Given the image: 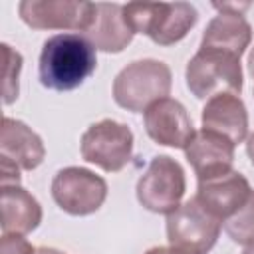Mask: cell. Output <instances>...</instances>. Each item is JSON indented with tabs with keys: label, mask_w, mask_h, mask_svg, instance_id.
I'll use <instances>...</instances> for the list:
<instances>
[{
	"label": "cell",
	"mask_w": 254,
	"mask_h": 254,
	"mask_svg": "<svg viewBox=\"0 0 254 254\" xmlns=\"http://www.w3.org/2000/svg\"><path fill=\"white\" fill-rule=\"evenodd\" d=\"M246 155H248V159H250V163L254 165V133L248 137V141H246Z\"/></svg>",
	"instance_id": "obj_22"
},
{
	"label": "cell",
	"mask_w": 254,
	"mask_h": 254,
	"mask_svg": "<svg viewBox=\"0 0 254 254\" xmlns=\"http://www.w3.org/2000/svg\"><path fill=\"white\" fill-rule=\"evenodd\" d=\"M242 254H254V244H252V246H246Z\"/></svg>",
	"instance_id": "obj_25"
},
{
	"label": "cell",
	"mask_w": 254,
	"mask_h": 254,
	"mask_svg": "<svg viewBox=\"0 0 254 254\" xmlns=\"http://www.w3.org/2000/svg\"><path fill=\"white\" fill-rule=\"evenodd\" d=\"M83 34L93 44V48L107 54L123 52L135 36L123 16V6L115 2H97L95 18Z\"/></svg>",
	"instance_id": "obj_15"
},
{
	"label": "cell",
	"mask_w": 254,
	"mask_h": 254,
	"mask_svg": "<svg viewBox=\"0 0 254 254\" xmlns=\"http://www.w3.org/2000/svg\"><path fill=\"white\" fill-rule=\"evenodd\" d=\"M147 135L165 147L183 149L196 133L185 105L173 97H165L149 105L143 113Z\"/></svg>",
	"instance_id": "obj_10"
},
{
	"label": "cell",
	"mask_w": 254,
	"mask_h": 254,
	"mask_svg": "<svg viewBox=\"0 0 254 254\" xmlns=\"http://www.w3.org/2000/svg\"><path fill=\"white\" fill-rule=\"evenodd\" d=\"M248 71H250V75L254 77V48H252L250 54H248Z\"/></svg>",
	"instance_id": "obj_24"
},
{
	"label": "cell",
	"mask_w": 254,
	"mask_h": 254,
	"mask_svg": "<svg viewBox=\"0 0 254 254\" xmlns=\"http://www.w3.org/2000/svg\"><path fill=\"white\" fill-rule=\"evenodd\" d=\"M36 254H65L62 250H56V248H50V246H40Z\"/></svg>",
	"instance_id": "obj_23"
},
{
	"label": "cell",
	"mask_w": 254,
	"mask_h": 254,
	"mask_svg": "<svg viewBox=\"0 0 254 254\" xmlns=\"http://www.w3.org/2000/svg\"><path fill=\"white\" fill-rule=\"evenodd\" d=\"M220 234V220L214 218L196 198L183 202L177 210L167 214V238L171 246L190 252L206 254L216 244Z\"/></svg>",
	"instance_id": "obj_6"
},
{
	"label": "cell",
	"mask_w": 254,
	"mask_h": 254,
	"mask_svg": "<svg viewBox=\"0 0 254 254\" xmlns=\"http://www.w3.org/2000/svg\"><path fill=\"white\" fill-rule=\"evenodd\" d=\"M187 190L183 167L169 155L151 159L147 171L137 181V200L151 212L171 214L181 206Z\"/></svg>",
	"instance_id": "obj_5"
},
{
	"label": "cell",
	"mask_w": 254,
	"mask_h": 254,
	"mask_svg": "<svg viewBox=\"0 0 254 254\" xmlns=\"http://www.w3.org/2000/svg\"><path fill=\"white\" fill-rule=\"evenodd\" d=\"M97 67L93 44L79 34H56L48 38L40 54V81L54 91L79 87Z\"/></svg>",
	"instance_id": "obj_1"
},
{
	"label": "cell",
	"mask_w": 254,
	"mask_h": 254,
	"mask_svg": "<svg viewBox=\"0 0 254 254\" xmlns=\"http://www.w3.org/2000/svg\"><path fill=\"white\" fill-rule=\"evenodd\" d=\"M185 157L198 181H208L232 171L234 143L220 133L200 129L185 147Z\"/></svg>",
	"instance_id": "obj_11"
},
{
	"label": "cell",
	"mask_w": 254,
	"mask_h": 254,
	"mask_svg": "<svg viewBox=\"0 0 254 254\" xmlns=\"http://www.w3.org/2000/svg\"><path fill=\"white\" fill-rule=\"evenodd\" d=\"M81 157L107 173L121 171L133 157V133L125 123L101 119L81 135Z\"/></svg>",
	"instance_id": "obj_8"
},
{
	"label": "cell",
	"mask_w": 254,
	"mask_h": 254,
	"mask_svg": "<svg viewBox=\"0 0 254 254\" xmlns=\"http://www.w3.org/2000/svg\"><path fill=\"white\" fill-rule=\"evenodd\" d=\"M123 16L135 34H145L159 46L181 42L198 22V12L189 2H129Z\"/></svg>",
	"instance_id": "obj_2"
},
{
	"label": "cell",
	"mask_w": 254,
	"mask_h": 254,
	"mask_svg": "<svg viewBox=\"0 0 254 254\" xmlns=\"http://www.w3.org/2000/svg\"><path fill=\"white\" fill-rule=\"evenodd\" d=\"M187 87L196 99L242 91L240 56L220 48H198L185 69Z\"/></svg>",
	"instance_id": "obj_3"
},
{
	"label": "cell",
	"mask_w": 254,
	"mask_h": 254,
	"mask_svg": "<svg viewBox=\"0 0 254 254\" xmlns=\"http://www.w3.org/2000/svg\"><path fill=\"white\" fill-rule=\"evenodd\" d=\"M97 4L73 0H24L18 6L20 18L34 30H81L95 18Z\"/></svg>",
	"instance_id": "obj_9"
},
{
	"label": "cell",
	"mask_w": 254,
	"mask_h": 254,
	"mask_svg": "<svg viewBox=\"0 0 254 254\" xmlns=\"http://www.w3.org/2000/svg\"><path fill=\"white\" fill-rule=\"evenodd\" d=\"M173 75L165 62L137 60L125 65L113 79V99L127 111H145L171 91Z\"/></svg>",
	"instance_id": "obj_4"
},
{
	"label": "cell",
	"mask_w": 254,
	"mask_h": 254,
	"mask_svg": "<svg viewBox=\"0 0 254 254\" xmlns=\"http://www.w3.org/2000/svg\"><path fill=\"white\" fill-rule=\"evenodd\" d=\"M34 248L22 234H2L0 238V254H36Z\"/></svg>",
	"instance_id": "obj_20"
},
{
	"label": "cell",
	"mask_w": 254,
	"mask_h": 254,
	"mask_svg": "<svg viewBox=\"0 0 254 254\" xmlns=\"http://www.w3.org/2000/svg\"><path fill=\"white\" fill-rule=\"evenodd\" d=\"M202 129L214 131L230 139L234 145L248 135V113L244 101L234 93H218L202 107Z\"/></svg>",
	"instance_id": "obj_14"
},
{
	"label": "cell",
	"mask_w": 254,
	"mask_h": 254,
	"mask_svg": "<svg viewBox=\"0 0 254 254\" xmlns=\"http://www.w3.org/2000/svg\"><path fill=\"white\" fill-rule=\"evenodd\" d=\"M107 183L83 167H65L54 175L52 198L54 202L71 216H85L105 202Z\"/></svg>",
	"instance_id": "obj_7"
},
{
	"label": "cell",
	"mask_w": 254,
	"mask_h": 254,
	"mask_svg": "<svg viewBox=\"0 0 254 254\" xmlns=\"http://www.w3.org/2000/svg\"><path fill=\"white\" fill-rule=\"evenodd\" d=\"M46 149L38 133L24 121L14 117L2 119L0 131V159H8L20 171H32L44 161Z\"/></svg>",
	"instance_id": "obj_13"
},
{
	"label": "cell",
	"mask_w": 254,
	"mask_h": 254,
	"mask_svg": "<svg viewBox=\"0 0 254 254\" xmlns=\"http://www.w3.org/2000/svg\"><path fill=\"white\" fill-rule=\"evenodd\" d=\"M145 254H190V252L179 250L175 246H155V248H149Z\"/></svg>",
	"instance_id": "obj_21"
},
{
	"label": "cell",
	"mask_w": 254,
	"mask_h": 254,
	"mask_svg": "<svg viewBox=\"0 0 254 254\" xmlns=\"http://www.w3.org/2000/svg\"><path fill=\"white\" fill-rule=\"evenodd\" d=\"M252 40V28L244 20L240 12L232 10H220L218 16H214L200 40L202 48H220L228 50L236 56H242Z\"/></svg>",
	"instance_id": "obj_17"
},
{
	"label": "cell",
	"mask_w": 254,
	"mask_h": 254,
	"mask_svg": "<svg viewBox=\"0 0 254 254\" xmlns=\"http://www.w3.org/2000/svg\"><path fill=\"white\" fill-rule=\"evenodd\" d=\"M224 230L236 244L242 246L254 244V190L250 192L244 206L228 220H224Z\"/></svg>",
	"instance_id": "obj_18"
},
{
	"label": "cell",
	"mask_w": 254,
	"mask_h": 254,
	"mask_svg": "<svg viewBox=\"0 0 254 254\" xmlns=\"http://www.w3.org/2000/svg\"><path fill=\"white\" fill-rule=\"evenodd\" d=\"M4 52V103H12L18 97V77L22 69V54L12 50L8 44H2Z\"/></svg>",
	"instance_id": "obj_19"
},
{
	"label": "cell",
	"mask_w": 254,
	"mask_h": 254,
	"mask_svg": "<svg viewBox=\"0 0 254 254\" xmlns=\"http://www.w3.org/2000/svg\"><path fill=\"white\" fill-rule=\"evenodd\" d=\"M252 189L246 177L238 171H230L226 175L198 181L196 187V200L220 222L228 220L232 214H236L244 202L248 200Z\"/></svg>",
	"instance_id": "obj_12"
},
{
	"label": "cell",
	"mask_w": 254,
	"mask_h": 254,
	"mask_svg": "<svg viewBox=\"0 0 254 254\" xmlns=\"http://www.w3.org/2000/svg\"><path fill=\"white\" fill-rule=\"evenodd\" d=\"M2 234H28L42 222L40 202L20 185L2 187Z\"/></svg>",
	"instance_id": "obj_16"
}]
</instances>
